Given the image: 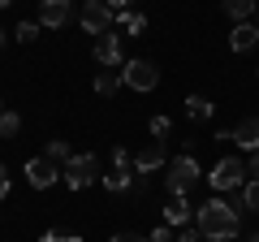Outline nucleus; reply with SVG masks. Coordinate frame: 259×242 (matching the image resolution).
<instances>
[{
  "instance_id": "obj_1",
  "label": "nucleus",
  "mask_w": 259,
  "mask_h": 242,
  "mask_svg": "<svg viewBox=\"0 0 259 242\" xmlns=\"http://www.w3.org/2000/svg\"><path fill=\"white\" fill-rule=\"evenodd\" d=\"M194 221H199L203 238H212V242H229V238L242 233V212H233V208L225 204V199H216V195L194 208Z\"/></svg>"
},
{
  "instance_id": "obj_2",
  "label": "nucleus",
  "mask_w": 259,
  "mask_h": 242,
  "mask_svg": "<svg viewBox=\"0 0 259 242\" xmlns=\"http://www.w3.org/2000/svg\"><path fill=\"white\" fill-rule=\"evenodd\" d=\"M203 177L212 182L216 195H233V190L246 186V160H238V156H221V160L212 165V173H203Z\"/></svg>"
},
{
  "instance_id": "obj_3",
  "label": "nucleus",
  "mask_w": 259,
  "mask_h": 242,
  "mask_svg": "<svg viewBox=\"0 0 259 242\" xmlns=\"http://www.w3.org/2000/svg\"><path fill=\"white\" fill-rule=\"evenodd\" d=\"M100 177H104V173H100V160H95L91 151H82V156H69V160L61 165V182H65L69 190H87L91 182H100Z\"/></svg>"
},
{
  "instance_id": "obj_4",
  "label": "nucleus",
  "mask_w": 259,
  "mask_h": 242,
  "mask_svg": "<svg viewBox=\"0 0 259 242\" xmlns=\"http://www.w3.org/2000/svg\"><path fill=\"white\" fill-rule=\"evenodd\" d=\"M134 156H130L125 147H112V173H104L100 182H104V190H108V195H125L130 186H134Z\"/></svg>"
},
{
  "instance_id": "obj_5",
  "label": "nucleus",
  "mask_w": 259,
  "mask_h": 242,
  "mask_svg": "<svg viewBox=\"0 0 259 242\" xmlns=\"http://www.w3.org/2000/svg\"><path fill=\"white\" fill-rule=\"evenodd\" d=\"M199 177H203L199 160H194V156H177L173 165H168V173H164V190H168V195H186V190H194Z\"/></svg>"
},
{
  "instance_id": "obj_6",
  "label": "nucleus",
  "mask_w": 259,
  "mask_h": 242,
  "mask_svg": "<svg viewBox=\"0 0 259 242\" xmlns=\"http://www.w3.org/2000/svg\"><path fill=\"white\" fill-rule=\"evenodd\" d=\"M112 18H117V9H112L108 0H87V5H82V30L95 35V39L112 30Z\"/></svg>"
},
{
  "instance_id": "obj_7",
  "label": "nucleus",
  "mask_w": 259,
  "mask_h": 242,
  "mask_svg": "<svg viewBox=\"0 0 259 242\" xmlns=\"http://www.w3.org/2000/svg\"><path fill=\"white\" fill-rule=\"evenodd\" d=\"M121 83H125L130 91H151V87L160 83V69L151 65V61H125V65H121Z\"/></svg>"
},
{
  "instance_id": "obj_8",
  "label": "nucleus",
  "mask_w": 259,
  "mask_h": 242,
  "mask_svg": "<svg viewBox=\"0 0 259 242\" xmlns=\"http://www.w3.org/2000/svg\"><path fill=\"white\" fill-rule=\"evenodd\" d=\"M26 182H30L35 190H48L52 182H61V165H56V160H48V156L26 160Z\"/></svg>"
},
{
  "instance_id": "obj_9",
  "label": "nucleus",
  "mask_w": 259,
  "mask_h": 242,
  "mask_svg": "<svg viewBox=\"0 0 259 242\" xmlns=\"http://www.w3.org/2000/svg\"><path fill=\"white\" fill-rule=\"evenodd\" d=\"M95 61H100L104 69H117V65H125V52H121V35H100L95 39Z\"/></svg>"
},
{
  "instance_id": "obj_10",
  "label": "nucleus",
  "mask_w": 259,
  "mask_h": 242,
  "mask_svg": "<svg viewBox=\"0 0 259 242\" xmlns=\"http://www.w3.org/2000/svg\"><path fill=\"white\" fill-rule=\"evenodd\" d=\"M69 13H74L69 0H39V26H48V30H61L69 22Z\"/></svg>"
},
{
  "instance_id": "obj_11",
  "label": "nucleus",
  "mask_w": 259,
  "mask_h": 242,
  "mask_svg": "<svg viewBox=\"0 0 259 242\" xmlns=\"http://www.w3.org/2000/svg\"><path fill=\"white\" fill-rule=\"evenodd\" d=\"M255 44H259V26H255V18H250V22H238V26L229 30V48H233V52H250Z\"/></svg>"
},
{
  "instance_id": "obj_12",
  "label": "nucleus",
  "mask_w": 259,
  "mask_h": 242,
  "mask_svg": "<svg viewBox=\"0 0 259 242\" xmlns=\"http://www.w3.org/2000/svg\"><path fill=\"white\" fill-rule=\"evenodd\" d=\"M229 143H238L242 151H259V117L238 121V126H233V139H229Z\"/></svg>"
},
{
  "instance_id": "obj_13",
  "label": "nucleus",
  "mask_w": 259,
  "mask_h": 242,
  "mask_svg": "<svg viewBox=\"0 0 259 242\" xmlns=\"http://www.w3.org/2000/svg\"><path fill=\"white\" fill-rule=\"evenodd\" d=\"M190 221H194V208L186 204V195H173L168 208H164V225H182V229H186Z\"/></svg>"
},
{
  "instance_id": "obj_14",
  "label": "nucleus",
  "mask_w": 259,
  "mask_h": 242,
  "mask_svg": "<svg viewBox=\"0 0 259 242\" xmlns=\"http://www.w3.org/2000/svg\"><path fill=\"white\" fill-rule=\"evenodd\" d=\"M160 165H164V143H160V139L134 156V173H151V169H160Z\"/></svg>"
},
{
  "instance_id": "obj_15",
  "label": "nucleus",
  "mask_w": 259,
  "mask_h": 242,
  "mask_svg": "<svg viewBox=\"0 0 259 242\" xmlns=\"http://www.w3.org/2000/svg\"><path fill=\"white\" fill-rule=\"evenodd\" d=\"M186 117L190 121H212L216 117V104L207 95H186Z\"/></svg>"
},
{
  "instance_id": "obj_16",
  "label": "nucleus",
  "mask_w": 259,
  "mask_h": 242,
  "mask_svg": "<svg viewBox=\"0 0 259 242\" xmlns=\"http://www.w3.org/2000/svg\"><path fill=\"white\" fill-rule=\"evenodd\" d=\"M221 9L229 13L233 22H250L259 13V0H221Z\"/></svg>"
},
{
  "instance_id": "obj_17",
  "label": "nucleus",
  "mask_w": 259,
  "mask_h": 242,
  "mask_svg": "<svg viewBox=\"0 0 259 242\" xmlns=\"http://www.w3.org/2000/svg\"><path fill=\"white\" fill-rule=\"evenodd\" d=\"M117 87H121L117 69H100V74H95V95H117Z\"/></svg>"
},
{
  "instance_id": "obj_18",
  "label": "nucleus",
  "mask_w": 259,
  "mask_h": 242,
  "mask_svg": "<svg viewBox=\"0 0 259 242\" xmlns=\"http://www.w3.org/2000/svg\"><path fill=\"white\" fill-rule=\"evenodd\" d=\"M117 22H121V30H125V35H143V30H147V18H143V13H130V9H121Z\"/></svg>"
},
{
  "instance_id": "obj_19",
  "label": "nucleus",
  "mask_w": 259,
  "mask_h": 242,
  "mask_svg": "<svg viewBox=\"0 0 259 242\" xmlns=\"http://www.w3.org/2000/svg\"><path fill=\"white\" fill-rule=\"evenodd\" d=\"M18 130H22V117L13 108H5V112H0V139H13Z\"/></svg>"
},
{
  "instance_id": "obj_20",
  "label": "nucleus",
  "mask_w": 259,
  "mask_h": 242,
  "mask_svg": "<svg viewBox=\"0 0 259 242\" xmlns=\"http://www.w3.org/2000/svg\"><path fill=\"white\" fill-rule=\"evenodd\" d=\"M13 35H18L22 44H35V39H39V22H18V30H13Z\"/></svg>"
},
{
  "instance_id": "obj_21",
  "label": "nucleus",
  "mask_w": 259,
  "mask_h": 242,
  "mask_svg": "<svg viewBox=\"0 0 259 242\" xmlns=\"http://www.w3.org/2000/svg\"><path fill=\"white\" fill-rule=\"evenodd\" d=\"M48 160H56V165H65V160H69V147H65V139H52V143H48Z\"/></svg>"
},
{
  "instance_id": "obj_22",
  "label": "nucleus",
  "mask_w": 259,
  "mask_h": 242,
  "mask_svg": "<svg viewBox=\"0 0 259 242\" xmlns=\"http://www.w3.org/2000/svg\"><path fill=\"white\" fill-rule=\"evenodd\" d=\"M168 130H173V121H168V117H151V134H156L160 143L168 139Z\"/></svg>"
},
{
  "instance_id": "obj_23",
  "label": "nucleus",
  "mask_w": 259,
  "mask_h": 242,
  "mask_svg": "<svg viewBox=\"0 0 259 242\" xmlns=\"http://www.w3.org/2000/svg\"><path fill=\"white\" fill-rule=\"evenodd\" d=\"M242 195H246V208H250V212H259V182H246Z\"/></svg>"
},
{
  "instance_id": "obj_24",
  "label": "nucleus",
  "mask_w": 259,
  "mask_h": 242,
  "mask_svg": "<svg viewBox=\"0 0 259 242\" xmlns=\"http://www.w3.org/2000/svg\"><path fill=\"white\" fill-rule=\"evenodd\" d=\"M39 242H82V238H78V233H56V229H48Z\"/></svg>"
},
{
  "instance_id": "obj_25",
  "label": "nucleus",
  "mask_w": 259,
  "mask_h": 242,
  "mask_svg": "<svg viewBox=\"0 0 259 242\" xmlns=\"http://www.w3.org/2000/svg\"><path fill=\"white\" fill-rule=\"evenodd\" d=\"M151 242H173V225H156L151 229Z\"/></svg>"
},
{
  "instance_id": "obj_26",
  "label": "nucleus",
  "mask_w": 259,
  "mask_h": 242,
  "mask_svg": "<svg viewBox=\"0 0 259 242\" xmlns=\"http://www.w3.org/2000/svg\"><path fill=\"white\" fill-rule=\"evenodd\" d=\"M246 182H259V151H250L246 160Z\"/></svg>"
},
{
  "instance_id": "obj_27",
  "label": "nucleus",
  "mask_w": 259,
  "mask_h": 242,
  "mask_svg": "<svg viewBox=\"0 0 259 242\" xmlns=\"http://www.w3.org/2000/svg\"><path fill=\"white\" fill-rule=\"evenodd\" d=\"M177 242H207V238H203V229H182V238H177Z\"/></svg>"
},
{
  "instance_id": "obj_28",
  "label": "nucleus",
  "mask_w": 259,
  "mask_h": 242,
  "mask_svg": "<svg viewBox=\"0 0 259 242\" xmlns=\"http://www.w3.org/2000/svg\"><path fill=\"white\" fill-rule=\"evenodd\" d=\"M108 242H151V238H139V233H112Z\"/></svg>"
},
{
  "instance_id": "obj_29",
  "label": "nucleus",
  "mask_w": 259,
  "mask_h": 242,
  "mask_svg": "<svg viewBox=\"0 0 259 242\" xmlns=\"http://www.w3.org/2000/svg\"><path fill=\"white\" fill-rule=\"evenodd\" d=\"M0 199H9V173H5V165H0Z\"/></svg>"
},
{
  "instance_id": "obj_30",
  "label": "nucleus",
  "mask_w": 259,
  "mask_h": 242,
  "mask_svg": "<svg viewBox=\"0 0 259 242\" xmlns=\"http://www.w3.org/2000/svg\"><path fill=\"white\" fill-rule=\"evenodd\" d=\"M108 5H112V9L121 13V9H130V5H134V0H108Z\"/></svg>"
},
{
  "instance_id": "obj_31",
  "label": "nucleus",
  "mask_w": 259,
  "mask_h": 242,
  "mask_svg": "<svg viewBox=\"0 0 259 242\" xmlns=\"http://www.w3.org/2000/svg\"><path fill=\"white\" fill-rule=\"evenodd\" d=\"M242 242H259V233H250V238H242Z\"/></svg>"
},
{
  "instance_id": "obj_32",
  "label": "nucleus",
  "mask_w": 259,
  "mask_h": 242,
  "mask_svg": "<svg viewBox=\"0 0 259 242\" xmlns=\"http://www.w3.org/2000/svg\"><path fill=\"white\" fill-rule=\"evenodd\" d=\"M9 5H13V0H0V9H9Z\"/></svg>"
},
{
  "instance_id": "obj_33",
  "label": "nucleus",
  "mask_w": 259,
  "mask_h": 242,
  "mask_svg": "<svg viewBox=\"0 0 259 242\" xmlns=\"http://www.w3.org/2000/svg\"><path fill=\"white\" fill-rule=\"evenodd\" d=\"M0 48H5V30H0Z\"/></svg>"
},
{
  "instance_id": "obj_34",
  "label": "nucleus",
  "mask_w": 259,
  "mask_h": 242,
  "mask_svg": "<svg viewBox=\"0 0 259 242\" xmlns=\"http://www.w3.org/2000/svg\"><path fill=\"white\" fill-rule=\"evenodd\" d=\"M255 26H259V13H255Z\"/></svg>"
},
{
  "instance_id": "obj_35",
  "label": "nucleus",
  "mask_w": 259,
  "mask_h": 242,
  "mask_svg": "<svg viewBox=\"0 0 259 242\" xmlns=\"http://www.w3.org/2000/svg\"><path fill=\"white\" fill-rule=\"evenodd\" d=\"M0 112H5V108H0Z\"/></svg>"
},
{
  "instance_id": "obj_36",
  "label": "nucleus",
  "mask_w": 259,
  "mask_h": 242,
  "mask_svg": "<svg viewBox=\"0 0 259 242\" xmlns=\"http://www.w3.org/2000/svg\"><path fill=\"white\" fill-rule=\"evenodd\" d=\"M255 74H259V69H255Z\"/></svg>"
},
{
  "instance_id": "obj_37",
  "label": "nucleus",
  "mask_w": 259,
  "mask_h": 242,
  "mask_svg": "<svg viewBox=\"0 0 259 242\" xmlns=\"http://www.w3.org/2000/svg\"><path fill=\"white\" fill-rule=\"evenodd\" d=\"M207 242H212V238H207Z\"/></svg>"
}]
</instances>
